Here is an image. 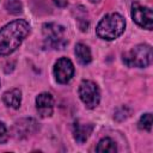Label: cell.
<instances>
[{
    "instance_id": "11",
    "label": "cell",
    "mask_w": 153,
    "mask_h": 153,
    "mask_svg": "<svg viewBox=\"0 0 153 153\" xmlns=\"http://www.w3.org/2000/svg\"><path fill=\"white\" fill-rule=\"evenodd\" d=\"M74 53H75V56H76L78 61H79L81 65H88V63L92 61L91 50H90V48H88L86 44H84V43H78V44L75 45Z\"/></svg>"
},
{
    "instance_id": "13",
    "label": "cell",
    "mask_w": 153,
    "mask_h": 153,
    "mask_svg": "<svg viewBox=\"0 0 153 153\" xmlns=\"http://www.w3.org/2000/svg\"><path fill=\"white\" fill-rule=\"evenodd\" d=\"M137 126H139V128L142 129V130L151 131V130H152V115H151L149 112L143 114V115L140 117Z\"/></svg>"
},
{
    "instance_id": "8",
    "label": "cell",
    "mask_w": 153,
    "mask_h": 153,
    "mask_svg": "<svg viewBox=\"0 0 153 153\" xmlns=\"http://www.w3.org/2000/svg\"><path fill=\"white\" fill-rule=\"evenodd\" d=\"M36 109L41 117H50L54 111V98L50 93L43 92L36 97Z\"/></svg>"
},
{
    "instance_id": "10",
    "label": "cell",
    "mask_w": 153,
    "mask_h": 153,
    "mask_svg": "<svg viewBox=\"0 0 153 153\" xmlns=\"http://www.w3.org/2000/svg\"><path fill=\"white\" fill-rule=\"evenodd\" d=\"M4 103L13 109H18L22 103V92L19 88H12L10 91H6L2 96Z\"/></svg>"
},
{
    "instance_id": "2",
    "label": "cell",
    "mask_w": 153,
    "mask_h": 153,
    "mask_svg": "<svg viewBox=\"0 0 153 153\" xmlns=\"http://www.w3.org/2000/svg\"><path fill=\"white\" fill-rule=\"evenodd\" d=\"M126 29V20L118 13L104 16L96 27V33L99 38L112 41L120 37Z\"/></svg>"
},
{
    "instance_id": "3",
    "label": "cell",
    "mask_w": 153,
    "mask_h": 153,
    "mask_svg": "<svg viewBox=\"0 0 153 153\" xmlns=\"http://www.w3.org/2000/svg\"><path fill=\"white\" fill-rule=\"evenodd\" d=\"M122 60L128 67H147L152 62V48L148 44H137L124 53Z\"/></svg>"
},
{
    "instance_id": "14",
    "label": "cell",
    "mask_w": 153,
    "mask_h": 153,
    "mask_svg": "<svg viewBox=\"0 0 153 153\" xmlns=\"http://www.w3.org/2000/svg\"><path fill=\"white\" fill-rule=\"evenodd\" d=\"M130 109L129 108H127V106H122V108H120L117 111H116V114H115V118L116 120H118V121H123V120H126V118H128L129 116H130Z\"/></svg>"
},
{
    "instance_id": "17",
    "label": "cell",
    "mask_w": 153,
    "mask_h": 153,
    "mask_svg": "<svg viewBox=\"0 0 153 153\" xmlns=\"http://www.w3.org/2000/svg\"><path fill=\"white\" fill-rule=\"evenodd\" d=\"M90 1H91V2H93V4H96V2H99L100 0H90Z\"/></svg>"
},
{
    "instance_id": "15",
    "label": "cell",
    "mask_w": 153,
    "mask_h": 153,
    "mask_svg": "<svg viewBox=\"0 0 153 153\" xmlns=\"http://www.w3.org/2000/svg\"><path fill=\"white\" fill-rule=\"evenodd\" d=\"M8 139V133H7V128L4 124V122L0 121V143H5Z\"/></svg>"
},
{
    "instance_id": "1",
    "label": "cell",
    "mask_w": 153,
    "mask_h": 153,
    "mask_svg": "<svg viewBox=\"0 0 153 153\" xmlns=\"http://www.w3.org/2000/svg\"><path fill=\"white\" fill-rule=\"evenodd\" d=\"M30 32V25L24 19H17L0 29V55L12 54Z\"/></svg>"
},
{
    "instance_id": "4",
    "label": "cell",
    "mask_w": 153,
    "mask_h": 153,
    "mask_svg": "<svg viewBox=\"0 0 153 153\" xmlns=\"http://www.w3.org/2000/svg\"><path fill=\"white\" fill-rule=\"evenodd\" d=\"M42 32L44 37V42L49 48L53 49H63V47L68 43L66 39V30L62 25L56 23H45L42 26Z\"/></svg>"
},
{
    "instance_id": "7",
    "label": "cell",
    "mask_w": 153,
    "mask_h": 153,
    "mask_svg": "<svg viewBox=\"0 0 153 153\" xmlns=\"http://www.w3.org/2000/svg\"><path fill=\"white\" fill-rule=\"evenodd\" d=\"M74 74V66L72 61L67 57H61L56 61L54 66V75L57 82L67 84Z\"/></svg>"
},
{
    "instance_id": "16",
    "label": "cell",
    "mask_w": 153,
    "mask_h": 153,
    "mask_svg": "<svg viewBox=\"0 0 153 153\" xmlns=\"http://www.w3.org/2000/svg\"><path fill=\"white\" fill-rule=\"evenodd\" d=\"M53 1H54V4H55L56 6H59V7H66L67 4H68V0H53Z\"/></svg>"
},
{
    "instance_id": "5",
    "label": "cell",
    "mask_w": 153,
    "mask_h": 153,
    "mask_svg": "<svg viewBox=\"0 0 153 153\" xmlns=\"http://www.w3.org/2000/svg\"><path fill=\"white\" fill-rule=\"evenodd\" d=\"M79 97L81 102L88 109H93L99 104L100 100V92L96 82L91 80H82L79 85Z\"/></svg>"
},
{
    "instance_id": "12",
    "label": "cell",
    "mask_w": 153,
    "mask_h": 153,
    "mask_svg": "<svg viewBox=\"0 0 153 153\" xmlns=\"http://www.w3.org/2000/svg\"><path fill=\"white\" fill-rule=\"evenodd\" d=\"M96 151L98 153H115L117 151L116 142L110 137H104L98 142Z\"/></svg>"
},
{
    "instance_id": "9",
    "label": "cell",
    "mask_w": 153,
    "mask_h": 153,
    "mask_svg": "<svg viewBox=\"0 0 153 153\" xmlns=\"http://www.w3.org/2000/svg\"><path fill=\"white\" fill-rule=\"evenodd\" d=\"M92 130H93L92 123H84L80 121H75L73 124V135L75 141L79 143H84L92 134Z\"/></svg>"
},
{
    "instance_id": "6",
    "label": "cell",
    "mask_w": 153,
    "mask_h": 153,
    "mask_svg": "<svg viewBox=\"0 0 153 153\" xmlns=\"http://www.w3.org/2000/svg\"><path fill=\"white\" fill-rule=\"evenodd\" d=\"M131 18L142 29L152 30L153 27V13L149 7L139 5L137 2L131 6Z\"/></svg>"
}]
</instances>
